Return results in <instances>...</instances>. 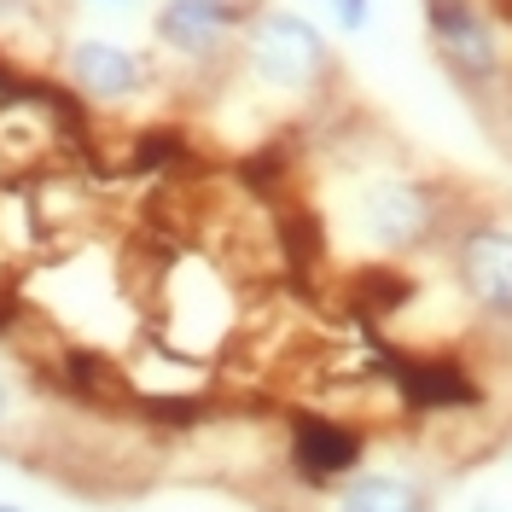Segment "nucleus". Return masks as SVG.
Wrapping results in <instances>:
<instances>
[{
  "instance_id": "obj_1",
  "label": "nucleus",
  "mask_w": 512,
  "mask_h": 512,
  "mask_svg": "<svg viewBox=\"0 0 512 512\" xmlns=\"http://www.w3.org/2000/svg\"><path fill=\"white\" fill-rule=\"evenodd\" d=\"M309 227L320 251L350 268H419L460 216V192L431 163H419L384 128H350L326 140L309 181Z\"/></svg>"
},
{
  "instance_id": "obj_2",
  "label": "nucleus",
  "mask_w": 512,
  "mask_h": 512,
  "mask_svg": "<svg viewBox=\"0 0 512 512\" xmlns=\"http://www.w3.org/2000/svg\"><path fill=\"white\" fill-rule=\"evenodd\" d=\"M140 303H146V338L204 367H222L227 355H239L256 315L251 280L204 239H175L140 274Z\"/></svg>"
},
{
  "instance_id": "obj_3",
  "label": "nucleus",
  "mask_w": 512,
  "mask_h": 512,
  "mask_svg": "<svg viewBox=\"0 0 512 512\" xmlns=\"http://www.w3.org/2000/svg\"><path fill=\"white\" fill-rule=\"evenodd\" d=\"M338 82H344V59L315 12L291 0H256L233 47V70L216 88L245 94L256 117H309L320 99L338 94Z\"/></svg>"
},
{
  "instance_id": "obj_4",
  "label": "nucleus",
  "mask_w": 512,
  "mask_h": 512,
  "mask_svg": "<svg viewBox=\"0 0 512 512\" xmlns=\"http://www.w3.org/2000/svg\"><path fill=\"white\" fill-rule=\"evenodd\" d=\"M47 70L64 94L76 99V111L88 123H140L158 99H169V76H163L152 41L123 30H99V24H70L59 30Z\"/></svg>"
},
{
  "instance_id": "obj_5",
  "label": "nucleus",
  "mask_w": 512,
  "mask_h": 512,
  "mask_svg": "<svg viewBox=\"0 0 512 512\" xmlns=\"http://www.w3.org/2000/svg\"><path fill=\"white\" fill-rule=\"evenodd\" d=\"M431 262L472 326L466 350L483 344L501 361H512V210L460 204Z\"/></svg>"
},
{
  "instance_id": "obj_6",
  "label": "nucleus",
  "mask_w": 512,
  "mask_h": 512,
  "mask_svg": "<svg viewBox=\"0 0 512 512\" xmlns=\"http://www.w3.org/2000/svg\"><path fill=\"white\" fill-rule=\"evenodd\" d=\"M425 53L472 111L512 94V18L495 0H419Z\"/></svg>"
},
{
  "instance_id": "obj_7",
  "label": "nucleus",
  "mask_w": 512,
  "mask_h": 512,
  "mask_svg": "<svg viewBox=\"0 0 512 512\" xmlns=\"http://www.w3.org/2000/svg\"><path fill=\"white\" fill-rule=\"evenodd\" d=\"M256 0H152L146 6V41L158 53L169 88L210 94L233 70V47L245 35Z\"/></svg>"
},
{
  "instance_id": "obj_8",
  "label": "nucleus",
  "mask_w": 512,
  "mask_h": 512,
  "mask_svg": "<svg viewBox=\"0 0 512 512\" xmlns=\"http://www.w3.org/2000/svg\"><path fill=\"white\" fill-rule=\"evenodd\" d=\"M355 466H367V425L338 408H286L280 414V483L297 501H326Z\"/></svg>"
},
{
  "instance_id": "obj_9",
  "label": "nucleus",
  "mask_w": 512,
  "mask_h": 512,
  "mask_svg": "<svg viewBox=\"0 0 512 512\" xmlns=\"http://www.w3.org/2000/svg\"><path fill=\"white\" fill-rule=\"evenodd\" d=\"M53 425V396L35 379V361L18 344H0V448L30 460Z\"/></svg>"
},
{
  "instance_id": "obj_10",
  "label": "nucleus",
  "mask_w": 512,
  "mask_h": 512,
  "mask_svg": "<svg viewBox=\"0 0 512 512\" xmlns=\"http://www.w3.org/2000/svg\"><path fill=\"white\" fill-rule=\"evenodd\" d=\"M326 512H437V489L402 466H355L326 495Z\"/></svg>"
},
{
  "instance_id": "obj_11",
  "label": "nucleus",
  "mask_w": 512,
  "mask_h": 512,
  "mask_svg": "<svg viewBox=\"0 0 512 512\" xmlns=\"http://www.w3.org/2000/svg\"><path fill=\"white\" fill-rule=\"evenodd\" d=\"M315 18L326 24L332 41H367L379 30V0H320Z\"/></svg>"
},
{
  "instance_id": "obj_12",
  "label": "nucleus",
  "mask_w": 512,
  "mask_h": 512,
  "mask_svg": "<svg viewBox=\"0 0 512 512\" xmlns=\"http://www.w3.org/2000/svg\"><path fill=\"white\" fill-rule=\"evenodd\" d=\"M483 123H489V140L501 146V158L512 163V94L501 99V105H489V111H483Z\"/></svg>"
},
{
  "instance_id": "obj_13",
  "label": "nucleus",
  "mask_w": 512,
  "mask_h": 512,
  "mask_svg": "<svg viewBox=\"0 0 512 512\" xmlns=\"http://www.w3.org/2000/svg\"><path fill=\"white\" fill-rule=\"evenodd\" d=\"M460 512H512V495L489 483V489H472V495L460 501Z\"/></svg>"
},
{
  "instance_id": "obj_14",
  "label": "nucleus",
  "mask_w": 512,
  "mask_h": 512,
  "mask_svg": "<svg viewBox=\"0 0 512 512\" xmlns=\"http://www.w3.org/2000/svg\"><path fill=\"white\" fill-rule=\"evenodd\" d=\"M82 6H94V12H146L152 0H82Z\"/></svg>"
},
{
  "instance_id": "obj_15",
  "label": "nucleus",
  "mask_w": 512,
  "mask_h": 512,
  "mask_svg": "<svg viewBox=\"0 0 512 512\" xmlns=\"http://www.w3.org/2000/svg\"><path fill=\"white\" fill-rule=\"evenodd\" d=\"M0 512H30V507H24V501H6V495H0Z\"/></svg>"
},
{
  "instance_id": "obj_16",
  "label": "nucleus",
  "mask_w": 512,
  "mask_h": 512,
  "mask_svg": "<svg viewBox=\"0 0 512 512\" xmlns=\"http://www.w3.org/2000/svg\"><path fill=\"white\" fill-rule=\"evenodd\" d=\"M303 6H320V0H303Z\"/></svg>"
},
{
  "instance_id": "obj_17",
  "label": "nucleus",
  "mask_w": 512,
  "mask_h": 512,
  "mask_svg": "<svg viewBox=\"0 0 512 512\" xmlns=\"http://www.w3.org/2000/svg\"><path fill=\"white\" fill-rule=\"evenodd\" d=\"M507 210H512V192H507Z\"/></svg>"
}]
</instances>
